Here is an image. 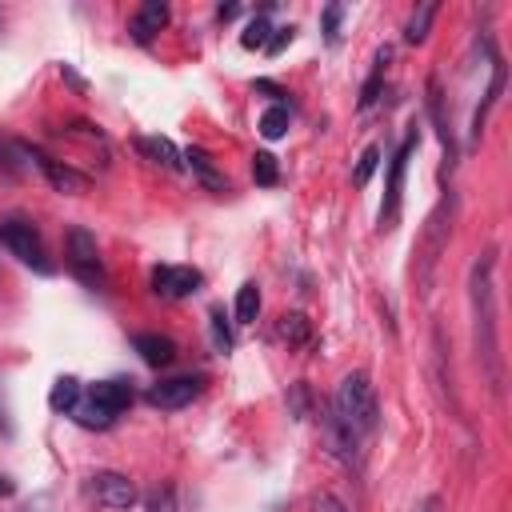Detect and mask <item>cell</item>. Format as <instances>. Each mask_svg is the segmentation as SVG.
Returning <instances> with one entry per match:
<instances>
[{
	"label": "cell",
	"mask_w": 512,
	"mask_h": 512,
	"mask_svg": "<svg viewBox=\"0 0 512 512\" xmlns=\"http://www.w3.org/2000/svg\"><path fill=\"white\" fill-rule=\"evenodd\" d=\"M428 112H432V120H436V132H440V144H444V156H448V164H444V172L456 164V140H452V124H448V116H444V96H440V80L432 76L428 80Z\"/></svg>",
	"instance_id": "obj_16"
},
{
	"label": "cell",
	"mask_w": 512,
	"mask_h": 512,
	"mask_svg": "<svg viewBox=\"0 0 512 512\" xmlns=\"http://www.w3.org/2000/svg\"><path fill=\"white\" fill-rule=\"evenodd\" d=\"M32 168V144L0 140V180H20Z\"/></svg>",
	"instance_id": "obj_17"
},
{
	"label": "cell",
	"mask_w": 512,
	"mask_h": 512,
	"mask_svg": "<svg viewBox=\"0 0 512 512\" xmlns=\"http://www.w3.org/2000/svg\"><path fill=\"white\" fill-rule=\"evenodd\" d=\"M376 168H380V148H376V144H368V148L360 152V164H356V172H352V184H356V188H364V184L372 180V172H376Z\"/></svg>",
	"instance_id": "obj_27"
},
{
	"label": "cell",
	"mask_w": 512,
	"mask_h": 512,
	"mask_svg": "<svg viewBox=\"0 0 512 512\" xmlns=\"http://www.w3.org/2000/svg\"><path fill=\"white\" fill-rule=\"evenodd\" d=\"M332 412L360 436V440H368L376 428H380V400H376V388H372V380L364 376V372H348L340 384H336V392H332Z\"/></svg>",
	"instance_id": "obj_2"
},
{
	"label": "cell",
	"mask_w": 512,
	"mask_h": 512,
	"mask_svg": "<svg viewBox=\"0 0 512 512\" xmlns=\"http://www.w3.org/2000/svg\"><path fill=\"white\" fill-rule=\"evenodd\" d=\"M164 24H168V4H160V0H144V4L132 12L128 32H132V40H136V44H148Z\"/></svg>",
	"instance_id": "obj_13"
},
{
	"label": "cell",
	"mask_w": 512,
	"mask_h": 512,
	"mask_svg": "<svg viewBox=\"0 0 512 512\" xmlns=\"http://www.w3.org/2000/svg\"><path fill=\"white\" fill-rule=\"evenodd\" d=\"M144 512H180V508H176V492H172V488H156V492L144 500Z\"/></svg>",
	"instance_id": "obj_30"
},
{
	"label": "cell",
	"mask_w": 512,
	"mask_h": 512,
	"mask_svg": "<svg viewBox=\"0 0 512 512\" xmlns=\"http://www.w3.org/2000/svg\"><path fill=\"white\" fill-rule=\"evenodd\" d=\"M84 488H88V496H92L96 504H104V508H112V512H128V508L140 500L136 484H132L124 472H92Z\"/></svg>",
	"instance_id": "obj_9"
},
{
	"label": "cell",
	"mask_w": 512,
	"mask_h": 512,
	"mask_svg": "<svg viewBox=\"0 0 512 512\" xmlns=\"http://www.w3.org/2000/svg\"><path fill=\"white\" fill-rule=\"evenodd\" d=\"M496 252H480L468 268V304H472V344L476 364L492 396L504 392V356H500V320H496Z\"/></svg>",
	"instance_id": "obj_1"
},
{
	"label": "cell",
	"mask_w": 512,
	"mask_h": 512,
	"mask_svg": "<svg viewBox=\"0 0 512 512\" xmlns=\"http://www.w3.org/2000/svg\"><path fill=\"white\" fill-rule=\"evenodd\" d=\"M340 16H344V4H328V8L320 12V28H324V40H328V44L340 40Z\"/></svg>",
	"instance_id": "obj_28"
},
{
	"label": "cell",
	"mask_w": 512,
	"mask_h": 512,
	"mask_svg": "<svg viewBox=\"0 0 512 512\" xmlns=\"http://www.w3.org/2000/svg\"><path fill=\"white\" fill-rule=\"evenodd\" d=\"M80 396H84L80 380H76V376H60V380L52 384V392H48V408H52V412H76Z\"/></svg>",
	"instance_id": "obj_20"
},
{
	"label": "cell",
	"mask_w": 512,
	"mask_h": 512,
	"mask_svg": "<svg viewBox=\"0 0 512 512\" xmlns=\"http://www.w3.org/2000/svg\"><path fill=\"white\" fill-rule=\"evenodd\" d=\"M308 404H312L308 384H304V380H300V384H292V392H288V408H292V416H308Z\"/></svg>",
	"instance_id": "obj_31"
},
{
	"label": "cell",
	"mask_w": 512,
	"mask_h": 512,
	"mask_svg": "<svg viewBox=\"0 0 512 512\" xmlns=\"http://www.w3.org/2000/svg\"><path fill=\"white\" fill-rule=\"evenodd\" d=\"M288 104H272V108H264V116H260V132H264V140H280L284 132H288Z\"/></svg>",
	"instance_id": "obj_23"
},
{
	"label": "cell",
	"mask_w": 512,
	"mask_h": 512,
	"mask_svg": "<svg viewBox=\"0 0 512 512\" xmlns=\"http://www.w3.org/2000/svg\"><path fill=\"white\" fill-rule=\"evenodd\" d=\"M220 20H228V16H236V4H220V12H216Z\"/></svg>",
	"instance_id": "obj_37"
},
{
	"label": "cell",
	"mask_w": 512,
	"mask_h": 512,
	"mask_svg": "<svg viewBox=\"0 0 512 512\" xmlns=\"http://www.w3.org/2000/svg\"><path fill=\"white\" fill-rule=\"evenodd\" d=\"M320 432H324L328 452H332L336 460H344L348 468L360 472V464H364V440H360V436L332 412V404H320Z\"/></svg>",
	"instance_id": "obj_7"
},
{
	"label": "cell",
	"mask_w": 512,
	"mask_h": 512,
	"mask_svg": "<svg viewBox=\"0 0 512 512\" xmlns=\"http://www.w3.org/2000/svg\"><path fill=\"white\" fill-rule=\"evenodd\" d=\"M276 332H280V340H288L292 348H300V344H308V340H312V324H308V316H300V312L280 316Z\"/></svg>",
	"instance_id": "obj_22"
},
{
	"label": "cell",
	"mask_w": 512,
	"mask_h": 512,
	"mask_svg": "<svg viewBox=\"0 0 512 512\" xmlns=\"http://www.w3.org/2000/svg\"><path fill=\"white\" fill-rule=\"evenodd\" d=\"M0 248H8L20 264H28V268H36V272H52V260H48L44 240H40V232L32 228V220H20V216L0 220Z\"/></svg>",
	"instance_id": "obj_5"
},
{
	"label": "cell",
	"mask_w": 512,
	"mask_h": 512,
	"mask_svg": "<svg viewBox=\"0 0 512 512\" xmlns=\"http://www.w3.org/2000/svg\"><path fill=\"white\" fill-rule=\"evenodd\" d=\"M436 4L428 0V4H420L412 16H408V24H404V40L408 44H424V36H428V28H432V20H436Z\"/></svg>",
	"instance_id": "obj_21"
},
{
	"label": "cell",
	"mask_w": 512,
	"mask_h": 512,
	"mask_svg": "<svg viewBox=\"0 0 512 512\" xmlns=\"http://www.w3.org/2000/svg\"><path fill=\"white\" fill-rule=\"evenodd\" d=\"M208 320H212V340H216V348H220V352H228V348H232V332L224 328V312L216 308Z\"/></svg>",
	"instance_id": "obj_32"
},
{
	"label": "cell",
	"mask_w": 512,
	"mask_h": 512,
	"mask_svg": "<svg viewBox=\"0 0 512 512\" xmlns=\"http://www.w3.org/2000/svg\"><path fill=\"white\" fill-rule=\"evenodd\" d=\"M200 384H204L200 376H168V380L148 388V404L160 408V412H176V408H184L200 396Z\"/></svg>",
	"instance_id": "obj_11"
},
{
	"label": "cell",
	"mask_w": 512,
	"mask_h": 512,
	"mask_svg": "<svg viewBox=\"0 0 512 512\" xmlns=\"http://www.w3.org/2000/svg\"><path fill=\"white\" fill-rule=\"evenodd\" d=\"M252 176H256V184H276V156H268V152H256L252 156Z\"/></svg>",
	"instance_id": "obj_29"
},
{
	"label": "cell",
	"mask_w": 512,
	"mask_h": 512,
	"mask_svg": "<svg viewBox=\"0 0 512 512\" xmlns=\"http://www.w3.org/2000/svg\"><path fill=\"white\" fill-rule=\"evenodd\" d=\"M32 168H40L44 180H48L56 192H68V196H80V192H88V184H92L84 172H76V168L64 164V160H52V156L40 152V148H32Z\"/></svg>",
	"instance_id": "obj_12"
},
{
	"label": "cell",
	"mask_w": 512,
	"mask_h": 512,
	"mask_svg": "<svg viewBox=\"0 0 512 512\" xmlns=\"http://www.w3.org/2000/svg\"><path fill=\"white\" fill-rule=\"evenodd\" d=\"M184 160H188V168L196 172V180H200L208 192H228V180L216 172V164L208 160V152H204V148H188V152H184Z\"/></svg>",
	"instance_id": "obj_19"
},
{
	"label": "cell",
	"mask_w": 512,
	"mask_h": 512,
	"mask_svg": "<svg viewBox=\"0 0 512 512\" xmlns=\"http://www.w3.org/2000/svg\"><path fill=\"white\" fill-rule=\"evenodd\" d=\"M268 32H272V24H268V16L260 12L256 20H248V28H244L240 44H244V48H268Z\"/></svg>",
	"instance_id": "obj_26"
},
{
	"label": "cell",
	"mask_w": 512,
	"mask_h": 512,
	"mask_svg": "<svg viewBox=\"0 0 512 512\" xmlns=\"http://www.w3.org/2000/svg\"><path fill=\"white\" fill-rule=\"evenodd\" d=\"M388 48L384 52H376V68H372V76H368V84H364V92H360V112H368L372 104H376V96H380V76H384V64H388Z\"/></svg>",
	"instance_id": "obj_25"
},
{
	"label": "cell",
	"mask_w": 512,
	"mask_h": 512,
	"mask_svg": "<svg viewBox=\"0 0 512 512\" xmlns=\"http://www.w3.org/2000/svg\"><path fill=\"white\" fill-rule=\"evenodd\" d=\"M12 424H8V408H4V400H0V432H8Z\"/></svg>",
	"instance_id": "obj_38"
},
{
	"label": "cell",
	"mask_w": 512,
	"mask_h": 512,
	"mask_svg": "<svg viewBox=\"0 0 512 512\" xmlns=\"http://www.w3.org/2000/svg\"><path fill=\"white\" fill-rule=\"evenodd\" d=\"M504 80H508V68H504V60H500V56H492V80H488V88H484V100H480V108L472 112V140H480V132H484V120H488V112H492V108L500 104Z\"/></svg>",
	"instance_id": "obj_15"
},
{
	"label": "cell",
	"mask_w": 512,
	"mask_h": 512,
	"mask_svg": "<svg viewBox=\"0 0 512 512\" xmlns=\"http://www.w3.org/2000/svg\"><path fill=\"white\" fill-rule=\"evenodd\" d=\"M136 152H140L144 160H152V164L168 168V172H176V168H180V152H176V144H172V140H164V136H136Z\"/></svg>",
	"instance_id": "obj_18"
},
{
	"label": "cell",
	"mask_w": 512,
	"mask_h": 512,
	"mask_svg": "<svg viewBox=\"0 0 512 512\" xmlns=\"http://www.w3.org/2000/svg\"><path fill=\"white\" fill-rule=\"evenodd\" d=\"M256 312H260V288L248 280V284H240V292H236V320H240V324H252Z\"/></svg>",
	"instance_id": "obj_24"
},
{
	"label": "cell",
	"mask_w": 512,
	"mask_h": 512,
	"mask_svg": "<svg viewBox=\"0 0 512 512\" xmlns=\"http://www.w3.org/2000/svg\"><path fill=\"white\" fill-rule=\"evenodd\" d=\"M272 32H276V36H268V52L276 56V52H280V48L292 40V32H296V28H292V24H280V28H272Z\"/></svg>",
	"instance_id": "obj_34"
},
{
	"label": "cell",
	"mask_w": 512,
	"mask_h": 512,
	"mask_svg": "<svg viewBox=\"0 0 512 512\" xmlns=\"http://www.w3.org/2000/svg\"><path fill=\"white\" fill-rule=\"evenodd\" d=\"M412 512H444V496H440V492H428Z\"/></svg>",
	"instance_id": "obj_35"
},
{
	"label": "cell",
	"mask_w": 512,
	"mask_h": 512,
	"mask_svg": "<svg viewBox=\"0 0 512 512\" xmlns=\"http://www.w3.org/2000/svg\"><path fill=\"white\" fill-rule=\"evenodd\" d=\"M416 144H420V136H416V132H408V136H404V144H400V148H396V156H392V168H388V184H384V204H380V228H392V224H396V216H400L404 172H408V160H412Z\"/></svg>",
	"instance_id": "obj_8"
},
{
	"label": "cell",
	"mask_w": 512,
	"mask_h": 512,
	"mask_svg": "<svg viewBox=\"0 0 512 512\" xmlns=\"http://www.w3.org/2000/svg\"><path fill=\"white\" fill-rule=\"evenodd\" d=\"M12 492H16V480H12V476H4V472H0V496H12Z\"/></svg>",
	"instance_id": "obj_36"
},
{
	"label": "cell",
	"mask_w": 512,
	"mask_h": 512,
	"mask_svg": "<svg viewBox=\"0 0 512 512\" xmlns=\"http://www.w3.org/2000/svg\"><path fill=\"white\" fill-rule=\"evenodd\" d=\"M64 256H68V268L76 272L80 284H88V288H104L100 248H96V236H92L88 228H68V236H64Z\"/></svg>",
	"instance_id": "obj_6"
},
{
	"label": "cell",
	"mask_w": 512,
	"mask_h": 512,
	"mask_svg": "<svg viewBox=\"0 0 512 512\" xmlns=\"http://www.w3.org/2000/svg\"><path fill=\"white\" fill-rule=\"evenodd\" d=\"M128 404H132V384H128V380H96V384L80 396V404H76L72 416H76L84 428H108Z\"/></svg>",
	"instance_id": "obj_3"
},
{
	"label": "cell",
	"mask_w": 512,
	"mask_h": 512,
	"mask_svg": "<svg viewBox=\"0 0 512 512\" xmlns=\"http://www.w3.org/2000/svg\"><path fill=\"white\" fill-rule=\"evenodd\" d=\"M312 512H348V508H344V500H336L332 492H316V496H312Z\"/></svg>",
	"instance_id": "obj_33"
},
{
	"label": "cell",
	"mask_w": 512,
	"mask_h": 512,
	"mask_svg": "<svg viewBox=\"0 0 512 512\" xmlns=\"http://www.w3.org/2000/svg\"><path fill=\"white\" fill-rule=\"evenodd\" d=\"M132 348L140 352V360H144L148 368H164V364L176 360L172 336H160V332H136V336H132Z\"/></svg>",
	"instance_id": "obj_14"
},
{
	"label": "cell",
	"mask_w": 512,
	"mask_h": 512,
	"mask_svg": "<svg viewBox=\"0 0 512 512\" xmlns=\"http://www.w3.org/2000/svg\"><path fill=\"white\" fill-rule=\"evenodd\" d=\"M200 284H204V276L196 268H188V264H160V268H152V292L164 296V300H184Z\"/></svg>",
	"instance_id": "obj_10"
},
{
	"label": "cell",
	"mask_w": 512,
	"mask_h": 512,
	"mask_svg": "<svg viewBox=\"0 0 512 512\" xmlns=\"http://www.w3.org/2000/svg\"><path fill=\"white\" fill-rule=\"evenodd\" d=\"M452 216H456V196L448 192V196L436 204V212L428 216V224H424V236H420V244H416V256H420V268H416V276H420L424 292H428L432 268H436V260H440V252H444V244H448V232H452Z\"/></svg>",
	"instance_id": "obj_4"
}]
</instances>
